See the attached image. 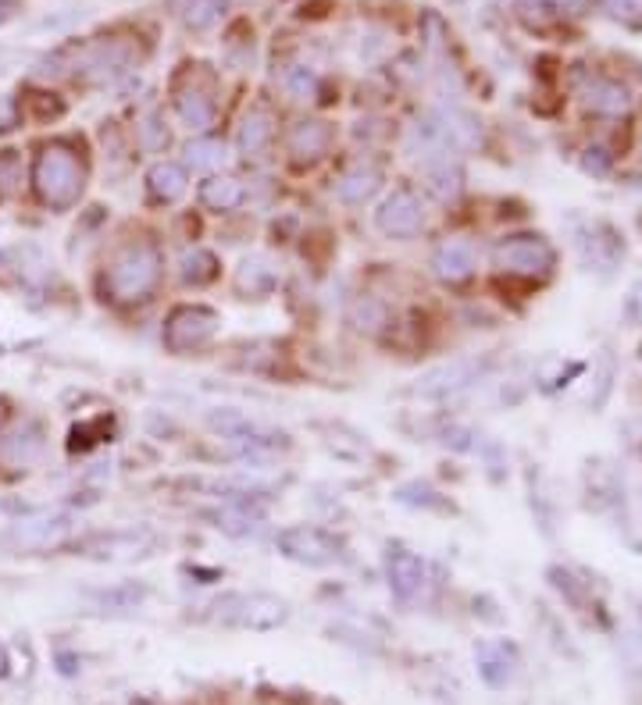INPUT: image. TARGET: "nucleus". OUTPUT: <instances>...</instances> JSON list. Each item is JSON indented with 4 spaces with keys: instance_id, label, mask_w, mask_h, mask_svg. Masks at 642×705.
I'll use <instances>...</instances> for the list:
<instances>
[{
    "instance_id": "f257e3e1",
    "label": "nucleus",
    "mask_w": 642,
    "mask_h": 705,
    "mask_svg": "<svg viewBox=\"0 0 642 705\" xmlns=\"http://www.w3.org/2000/svg\"><path fill=\"white\" fill-rule=\"evenodd\" d=\"M165 271V257L150 239H133L111 257L104 271V293L111 304H143L157 289Z\"/></svg>"
},
{
    "instance_id": "f03ea898",
    "label": "nucleus",
    "mask_w": 642,
    "mask_h": 705,
    "mask_svg": "<svg viewBox=\"0 0 642 705\" xmlns=\"http://www.w3.org/2000/svg\"><path fill=\"white\" fill-rule=\"evenodd\" d=\"M33 190L43 207L71 211L86 190V164L68 143H47L33 161Z\"/></svg>"
},
{
    "instance_id": "7ed1b4c3",
    "label": "nucleus",
    "mask_w": 642,
    "mask_h": 705,
    "mask_svg": "<svg viewBox=\"0 0 642 705\" xmlns=\"http://www.w3.org/2000/svg\"><path fill=\"white\" fill-rule=\"evenodd\" d=\"M214 621L239 630H275L290 621V602L268 592H233L214 602Z\"/></svg>"
},
{
    "instance_id": "20e7f679",
    "label": "nucleus",
    "mask_w": 642,
    "mask_h": 705,
    "mask_svg": "<svg viewBox=\"0 0 642 705\" xmlns=\"http://www.w3.org/2000/svg\"><path fill=\"white\" fill-rule=\"evenodd\" d=\"M275 545L285 559H293V564H300V567L347 564V545H342V538H336L333 531L314 527V524H296V527L279 531Z\"/></svg>"
},
{
    "instance_id": "39448f33",
    "label": "nucleus",
    "mask_w": 642,
    "mask_h": 705,
    "mask_svg": "<svg viewBox=\"0 0 642 705\" xmlns=\"http://www.w3.org/2000/svg\"><path fill=\"white\" fill-rule=\"evenodd\" d=\"M553 261H556V253L550 247V239L536 236V232L507 236L493 247V264L499 271H507V275H525V278L550 275Z\"/></svg>"
},
{
    "instance_id": "423d86ee",
    "label": "nucleus",
    "mask_w": 642,
    "mask_h": 705,
    "mask_svg": "<svg viewBox=\"0 0 642 705\" xmlns=\"http://www.w3.org/2000/svg\"><path fill=\"white\" fill-rule=\"evenodd\" d=\"M222 328V318L218 310L211 307H200V304H185V307H176L168 314L165 321V332H161V342L168 353H190V350H200L204 342H211L218 336Z\"/></svg>"
},
{
    "instance_id": "0eeeda50",
    "label": "nucleus",
    "mask_w": 642,
    "mask_h": 705,
    "mask_svg": "<svg viewBox=\"0 0 642 705\" xmlns=\"http://www.w3.org/2000/svg\"><path fill=\"white\" fill-rule=\"evenodd\" d=\"M375 228L385 239H414L425 228V204L414 190H393L375 211Z\"/></svg>"
},
{
    "instance_id": "6e6552de",
    "label": "nucleus",
    "mask_w": 642,
    "mask_h": 705,
    "mask_svg": "<svg viewBox=\"0 0 642 705\" xmlns=\"http://www.w3.org/2000/svg\"><path fill=\"white\" fill-rule=\"evenodd\" d=\"M425 559L410 549H390L385 553V581H390V592L399 602H414L425 588Z\"/></svg>"
},
{
    "instance_id": "1a4fd4ad",
    "label": "nucleus",
    "mask_w": 642,
    "mask_h": 705,
    "mask_svg": "<svg viewBox=\"0 0 642 705\" xmlns=\"http://www.w3.org/2000/svg\"><path fill=\"white\" fill-rule=\"evenodd\" d=\"M133 61V50L122 47V43H97V47H86V50H76V76L82 79H111L125 71V65Z\"/></svg>"
},
{
    "instance_id": "9d476101",
    "label": "nucleus",
    "mask_w": 642,
    "mask_h": 705,
    "mask_svg": "<svg viewBox=\"0 0 642 705\" xmlns=\"http://www.w3.org/2000/svg\"><path fill=\"white\" fill-rule=\"evenodd\" d=\"M333 139H336L333 125L307 118V122H296L290 128V136H285V150H290L293 161L311 164V161H322V157L328 153V147H333Z\"/></svg>"
},
{
    "instance_id": "9b49d317",
    "label": "nucleus",
    "mask_w": 642,
    "mask_h": 705,
    "mask_svg": "<svg viewBox=\"0 0 642 705\" xmlns=\"http://www.w3.org/2000/svg\"><path fill=\"white\" fill-rule=\"evenodd\" d=\"M432 275L439 282H464L475 275V247L468 239H447L439 242L436 253H432Z\"/></svg>"
},
{
    "instance_id": "f8f14e48",
    "label": "nucleus",
    "mask_w": 642,
    "mask_h": 705,
    "mask_svg": "<svg viewBox=\"0 0 642 705\" xmlns=\"http://www.w3.org/2000/svg\"><path fill=\"white\" fill-rule=\"evenodd\" d=\"M176 111L185 128H196V133H204V128L214 125V96L207 86L200 82H179L176 86Z\"/></svg>"
},
{
    "instance_id": "ddd939ff",
    "label": "nucleus",
    "mask_w": 642,
    "mask_h": 705,
    "mask_svg": "<svg viewBox=\"0 0 642 705\" xmlns=\"http://www.w3.org/2000/svg\"><path fill=\"white\" fill-rule=\"evenodd\" d=\"M482 367L475 364V360H453V364L447 367H436V371H428L421 385H418V393L421 396H450V393H461V388H468L471 382H475V374Z\"/></svg>"
},
{
    "instance_id": "4468645a",
    "label": "nucleus",
    "mask_w": 642,
    "mask_h": 705,
    "mask_svg": "<svg viewBox=\"0 0 642 705\" xmlns=\"http://www.w3.org/2000/svg\"><path fill=\"white\" fill-rule=\"evenodd\" d=\"M271 136H275V114H271L268 107H250L239 122L236 147L243 157H257V153L268 150Z\"/></svg>"
},
{
    "instance_id": "2eb2a0df",
    "label": "nucleus",
    "mask_w": 642,
    "mask_h": 705,
    "mask_svg": "<svg viewBox=\"0 0 642 705\" xmlns=\"http://www.w3.org/2000/svg\"><path fill=\"white\" fill-rule=\"evenodd\" d=\"M275 285H279V268L264 253H254L236 268V293L239 296H268Z\"/></svg>"
},
{
    "instance_id": "dca6fc26",
    "label": "nucleus",
    "mask_w": 642,
    "mask_h": 705,
    "mask_svg": "<svg viewBox=\"0 0 642 705\" xmlns=\"http://www.w3.org/2000/svg\"><path fill=\"white\" fill-rule=\"evenodd\" d=\"M582 100H585V107H593L596 114H628V107H632L628 86L618 79H604V76L585 82Z\"/></svg>"
},
{
    "instance_id": "f3484780",
    "label": "nucleus",
    "mask_w": 642,
    "mask_h": 705,
    "mask_svg": "<svg viewBox=\"0 0 642 705\" xmlns=\"http://www.w3.org/2000/svg\"><path fill=\"white\" fill-rule=\"evenodd\" d=\"M68 516H43V521H22L11 527V538L22 549H47V545L61 542L68 535Z\"/></svg>"
},
{
    "instance_id": "a211bd4d",
    "label": "nucleus",
    "mask_w": 642,
    "mask_h": 705,
    "mask_svg": "<svg viewBox=\"0 0 642 705\" xmlns=\"http://www.w3.org/2000/svg\"><path fill=\"white\" fill-rule=\"evenodd\" d=\"M147 190L154 200H161V204H176V200H182L185 190H190V175H185V168L176 161H157L147 171Z\"/></svg>"
},
{
    "instance_id": "6ab92c4d",
    "label": "nucleus",
    "mask_w": 642,
    "mask_h": 705,
    "mask_svg": "<svg viewBox=\"0 0 642 705\" xmlns=\"http://www.w3.org/2000/svg\"><path fill=\"white\" fill-rule=\"evenodd\" d=\"M478 673L485 684L504 687L514 678V667H518V656H514L510 645H478Z\"/></svg>"
},
{
    "instance_id": "aec40b11",
    "label": "nucleus",
    "mask_w": 642,
    "mask_h": 705,
    "mask_svg": "<svg viewBox=\"0 0 642 705\" xmlns=\"http://www.w3.org/2000/svg\"><path fill=\"white\" fill-rule=\"evenodd\" d=\"M425 185L439 200H453L457 193H461V168H457V161L450 153L425 157Z\"/></svg>"
},
{
    "instance_id": "412c9836",
    "label": "nucleus",
    "mask_w": 642,
    "mask_h": 705,
    "mask_svg": "<svg viewBox=\"0 0 642 705\" xmlns=\"http://www.w3.org/2000/svg\"><path fill=\"white\" fill-rule=\"evenodd\" d=\"M379 185H382V175H379L375 168L357 164V168H350L347 175L336 182V196L342 200V204L361 207V204H368V200L379 193Z\"/></svg>"
},
{
    "instance_id": "4be33fe9",
    "label": "nucleus",
    "mask_w": 642,
    "mask_h": 705,
    "mask_svg": "<svg viewBox=\"0 0 642 705\" xmlns=\"http://www.w3.org/2000/svg\"><path fill=\"white\" fill-rule=\"evenodd\" d=\"M207 521L218 531H225V535L243 538V535H257V527H261V513H254L250 502H228V507H222V510H211Z\"/></svg>"
},
{
    "instance_id": "5701e85b",
    "label": "nucleus",
    "mask_w": 642,
    "mask_h": 705,
    "mask_svg": "<svg viewBox=\"0 0 642 705\" xmlns=\"http://www.w3.org/2000/svg\"><path fill=\"white\" fill-rule=\"evenodd\" d=\"M347 318H350V325L357 328V332L375 336V332H382L385 325H390V307H385L379 296L361 293V296H353V299H350Z\"/></svg>"
},
{
    "instance_id": "b1692460",
    "label": "nucleus",
    "mask_w": 642,
    "mask_h": 705,
    "mask_svg": "<svg viewBox=\"0 0 642 705\" xmlns=\"http://www.w3.org/2000/svg\"><path fill=\"white\" fill-rule=\"evenodd\" d=\"M218 271H222L218 257H214L211 250H204V247H193V250H185L179 257V278L185 285H193V289H200V285H211L214 278H218Z\"/></svg>"
},
{
    "instance_id": "393cba45",
    "label": "nucleus",
    "mask_w": 642,
    "mask_h": 705,
    "mask_svg": "<svg viewBox=\"0 0 642 705\" xmlns=\"http://www.w3.org/2000/svg\"><path fill=\"white\" fill-rule=\"evenodd\" d=\"M243 200H247L243 182L228 179V175H214L200 185V204H204L207 211H236Z\"/></svg>"
},
{
    "instance_id": "a878e982",
    "label": "nucleus",
    "mask_w": 642,
    "mask_h": 705,
    "mask_svg": "<svg viewBox=\"0 0 642 705\" xmlns=\"http://www.w3.org/2000/svg\"><path fill=\"white\" fill-rule=\"evenodd\" d=\"M43 453V431L40 424H22L19 431H11V439L4 442V459L11 467H29Z\"/></svg>"
},
{
    "instance_id": "bb28decb",
    "label": "nucleus",
    "mask_w": 642,
    "mask_h": 705,
    "mask_svg": "<svg viewBox=\"0 0 642 705\" xmlns=\"http://www.w3.org/2000/svg\"><path fill=\"white\" fill-rule=\"evenodd\" d=\"M168 8L185 29H193V33H204V29H211L222 19L218 0H168Z\"/></svg>"
},
{
    "instance_id": "cd10ccee",
    "label": "nucleus",
    "mask_w": 642,
    "mask_h": 705,
    "mask_svg": "<svg viewBox=\"0 0 642 705\" xmlns=\"http://www.w3.org/2000/svg\"><path fill=\"white\" fill-rule=\"evenodd\" d=\"M225 161H228V150L218 139H193L190 147H185V164L193 168H222Z\"/></svg>"
},
{
    "instance_id": "c85d7f7f",
    "label": "nucleus",
    "mask_w": 642,
    "mask_h": 705,
    "mask_svg": "<svg viewBox=\"0 0 642 705\" xmlns=\"http://www.w3.org/2000/svg\"><path fill=\"white\" fill-rule=\"evenodd\" d=\"M582 8L585 0H521V11L536 19H561V14H578Z\"/></svg>"
},
{
    "instance_id": "c756f323",
    "label": "nucleus",
    "mask_w": 642,
    "mask_h": 705,
    "mask_svg": "<svg viewBox=\"0 0 642 705\" xmlns=\"http://www.w3.org/2000/svg\"><path fill=\"white\" fill-rule=\"evenodd\" d=\"M285 86H290V93L296 96V100H307V96H314V86H318V79H314V71L311 68H293L290 76H285Z\"/></svg>"
},
{
    "instance_id": "7c9ffc66",
    "label": "nucleus",
    "mask_w": 642,
    "mask_h": 705,
    "mask_svg": "<svg viewBox=\"0 0 642 705\" xmlns=\"http://www.w3.org/2000/svg\"><path fill=\"white\" fill-rule=\"evenodd\" d=\"M139 143L147 150H161L165 143H168V133H165V125H161V118H157V114H150V118L139 125Z\"/></svg>"
},
{
    "instance_id": "2f4dec72",
    "label": "nucleus",
    "mask_w": 642,
    "mask_h": 705,
    "mask_svg": "<svg viewBox=\"0 0 642 705\" xmlns=\"http://www.w3.org/2000/svg\"><path fill=\"white\" fill-rule=\"evenodd\" d=\"M22 122V104L11 93H0V133H11Z\"/></svg>"
},
{
    "instance_id": "473e14b6",
    "label": "nucleus",
    "mask_w": 642,
    "mask_h": 705,
    "mask_svg": "<svg viewBox=\"0 0 642 705\" xmlns=\"http://www.w3.org/2000/svg\"><path fill=\"white\" fill-rule=\"evenodd\" d=\"M610 161H613V157H610V153H607V150L596 143V147L585 150V157H582V168L589 171V175H607V171H610Z\"/></svg>"
},
{
    "instance_id": "72a5a7b5",
    "label": "nucleus",
    "mask_w": 642,
    "mask_h": 705,
    "mask_svg": "<svg viewBox=\"0 0 642 705\" xmlns=\"http://www.w3.org/2000/svg\"><path fill=\"white\" fill-rule=\"evenodd\" d=\"M607 8L613 19H621V22H642V0H607Z\"/></svg>"
},
{
    "instance_id": "f704fd0d",
    "label": "nucleus",
    "mask_w": 642,
    "mask_h": 705,
    "mask_svg": "<svg viewBox=\"0 0 642 705\" xmlns=\"http://www.w3.org/2000/svg\"><path fill=\"white\" fill-rule=\"evenodd\" d=\"M43 96H47V93H40V96H29V104H33V107H36V114H33V118H36V122H50V118H61V114H65V104H57V100H43Z\"/></svg>"
},
{
    "instance_id": "c9c22d12",
    "label": "nucleus",
    "mask_w": 642,
    "mask_h": 705,
    "mask_svg": "<svg viewBox=\"0 0 642 705\" xmlns=\"http://www.w3.org/2000/svg\"><path fill=\"white\" fill-rule=\"evenodd\" d=\"M14 179H19V161L4 157V161H0V196H8L14 190Z\"/></svg>"
},
{
    "instance_id": "e433bc0d",
    "label": "nucleus",
    "mask_w": 642,
    "mask_h": 705,
    "mask_svg": "<svg viewBox=\"0 0 642 705\" xmlns=\"http://www.w3.org/2000/svg\"><path fill=\"white\" fill-rule=\"evenodd\" d=\"M19 11H22V0H0V25L11 22Z\"/></svg>"
},
{
    "instance_id": "4c0bfd02",
    "label": "nucleus",
    "mask_w": 642,
    "mask_h": 705,
    "mask_svg": "<svg viewBox=\"0 0 642 705\" xmlns=\"http://www.w3.org/2000/svg\"><path fill=\"white\" fill-rule=\"evenodd\" d=\"M8 667H11L8 649H4V645H0V678H8Z\"/></svg>"
},
{
    "instance_id": "58836bf2",
    "label": "nucleus",
    "mask_w": 642,
    "mask_h": 705,
    "mask_svg": "<svg viewBox=\"0 0 642 705\" xmlns=\"http://www.w3.org/2000/svg\"><path fill=\"white\" fill-rule=\"evenodd\" d=\"M4 61H8V50H4V47H0V68H4Z\"/></svg>"
}]
</instances>
